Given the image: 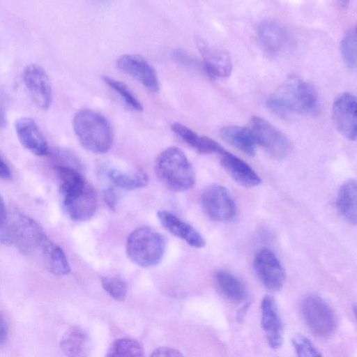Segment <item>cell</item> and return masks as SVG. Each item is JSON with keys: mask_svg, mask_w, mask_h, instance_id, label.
<instances>
[{"mask_svg": "<svg viewBox=\"0 0 357 357\" xmlns=\"http://www.w3.org/2000/svg\"><path fill=\"white\" fill-rule=\"evenodd\" d=\"M255 271L264 284L270 291L280 290L285 280L284 270L276 255L268 249H261L254 259Z\"/></svg>", "mask_w": 357, "mask_h": 357, "instance_id": "obj_10", "label": "cell"}, {"mask_svg": "<svg viewBox=\"0 0 357 357\" xmlns=\"http://www.w3.org/2000/svg\"><path fill=\"white\" fill-rule=\"evenodd\" d=\"M155 171L167 186L176 191L188 190L195 183L192 164L183 151L176 146L168 147L158 155Z\"/></svg>", "mask_w": 357, "mask_h": 357, "instance_id": "obj_3", "label": "cell"}, {"mask_svg": "<svg viewBox=\"0 0 357 357\" xmlns=\"http://www.w3.org/2000/svg\"><path fill=\"white\" fill-rule=\"evenodd\" d=\"M221 137L248 155H254L257 142L250 129L238 126H227L220 130Z\"/></svg>", "mask_w": 357, "mask_h": 357, "instance_id": "obj_22", "label": "cell"}, {"mask_svg": "<svg viewBox=\"0 0 357 357\" xmlns=\"http://www.w3.org/2000/svg\"><path fill=\"white\" fill-rule=\"evenodd\" d=\"M101 283L105 291L114 299L120 301L126 297L128 283L122 277H103Z\"/></svg>", "mask_w": 357, "mask_h": 357, "instance_id": "obj_30", "label": "cell"}, {"mask_svg": "<svg viewBox=\"0 0 357 357\" xmlns=\"http://www.w3.org/2000/svg\"><path fill=\"white\" fill-rule=\"evenodd\" d=\"M8 337V328L5 319L0 314V343H4Z\"/></svg>", "mask_w": 357, "mask_h": 357, "instance_id": "obj_36", "label": "cell"}, {"mask_svg": "<svg viewBox=\"0 0 357 357\" xmlns=\"http://www.w3.org/2000/svg\"><path fill=\"white\" fill-rule=\"evenodd\" d=\"M7 212L3 199L0 196V227L3 226L7 219Z\"/></svg>", "mask_w": 357, "mask_h": 357, "instance_id": "obj_37", "label": "cell"}, {"mask_svg": "<svg viewBox=\"0 0 357 357\" xmlns=\"http://www.w3.org/2000/svg\"><path fill=\"white\" fill-rule=\"evenodd\" d=\"M47 269L55 275H65L70 267L67 257L61 247L50 241H45L40 249Z\"/></svg>", "mask_w": 357, "mask_h": 357, "instance_id": "obj_23", "label": "cell"}, {"mask_svg": "<svg viewBox=\"0 0 357 357\" xmlns=\"http://www.w3.org/2000/svg\"><path fill=\"white\" fill-rule=\"evenodd\" d=\"M22 80L34 104L41 109H48L52 100V89L45 70L37 64H29L23 70Z\"/></svg>", "mask_w": 357, "mask_h": 357, "instance_id": "obj_9", "label": "cell"}, {"mask_svg": "<svg viewBox=\"0 0 357 357\" xmlns=\"http://www.w3.org/2000/svg\"><path fill=\"white\" fill-rule=\"evenodd\" d=\"M301 314L308 328L317 336L325 338L333 333L335 328L334 313L319 296L310 295L303 300Z\"/></svg>", "mask_w": 357, "mask_h": 357, "instance_id": "obj_6", "label": "cell"}, {"mask_svg": "<svg viewBox=\"0 0 357 357\" xmlns=\"http://www.w3.org/2000/svg\"><path fill=\"white\" fill-rule=\"evenodd\" d=\"M66 214L74 221L82 222L89 220L97 208V196L95 190L89 185L77 197L62 202Z\"/></svg>", "mask_w": 357, "mask_h": 357, "instance_id": "obj_18", "label": "cell"}, {"mask_svg": "<svg viewBox=\"0 0 357 357\" xmlns=\"http://www.w3.org/2000/svg\"><path fill=\"white\" fill-rule=\"evenodd\" d=\"M107 175L114 185L126 190L141 188L149 183V175L141 169L127 172L111 169L107 171Z\"/></svg>", "mask_w": 357, "mask_h": 357, "instance_id": "obj_25", "label": "cell"}, {"mask_svg": "<svg viewBox=\"0 0 357 357\" xmlns=\"http://www.w3.org/2000/svg\"><path fill=\"white\" fill-rule=\"evenodd\" d=\"M60 347L68 357H88L90 349L89 337L79 326H72L63 335Z\"/></svg>", "mask_w": 357, "mask_h": 357, "instance_id": "obj_21", "label": "cell"}, {"mask_svg": "<svg viewBox=\"0 0 357 357\" xmlns=\"http://www.w3.org/2000/svg\"><path fill=\"white\" fill-rule=\"evenodd\" d=\"M15 130L20 143L29 151L38 156L48 154L47 139L34 119L19 118L15 123Z\"/></svg>", "mask_w": 357, "mask_h": 357, "instance_id": "obj_13", "label": "cell"}, {"mask_svg": "<svg viewBox=\"0 0 357 357\" xmlns=\"http://www.w3.org/2000/svg\"><path fill=\"white\" fill-rule=\"evenodd\" d=\"M6 122L7 120L5 108L0 100V128H4Z\"/></svg>", "mask_w": 357, "mask_h": 357, "instance_id": "obj_38", "label": "cell"}, {"mask_svg": "<svg viewBox=\"0 0 357 357\" xmlns=\"http://www.w3.org/2000/svg\"><path fill=\"white\" fill-rule=\"evenodd\" d=\"M74 132L80 144L87 151L102 154L112 146L114 133L108 120L90 109L78 111L73 119Z\"/></svg>", "mask_w": 357, "mask_h": 357, "instance_id": "obj_2", "label": "cell"}, {"mask_svg": "<svg viewBox=\"0 0 357 357\" xmlns=\"http://www.w3.org/2000/svg\"><path fill=\"white\" fill-rule=\"evenodd\" d=\"M165 252V241L156 230L141 227L132 231L126 243V253L135 264L153 267L162 261Z\"/></svg>", "mask_w": 357, "mask_h": 357, "instance_id": "obj_4", "label": "cell"}, {"mask_svg": "<svg viewBox=\"0 0 357 357\" xmlns=\"http://www.w3.org/2000/svg\"><path fill=\"white\" fill-rule=\"evenodd\" d=\"M357 185L354 178L346 181L340 187L337 198V208L347 222L356 225L357 220Z\"/></svg>", "mask_w": 357, "mask_h": 357, "instance_id": "obj_24", "label": "cell"}, {"mask_svg": "<svg viewBox=\"0 0 357 357\" xmlns=\"http://www.w3.org/2000/svg\"><path fill=\"white\" fill-rule=\"evenodd\" d=\"M172 56L176 60L187 66H195L198 64V61L194 57L181 49H176L174 50Z\"/></svg>", "mask_w": 357, "mask_h": 357, "instance_id": "obj_33", "label": "cell"}, {"mask_svg": "<svg viewBox=\"0 0 357 357\" xmlns=\"http://www.w3.org/2000/svg\"><path fill=\"white\" fill-rule=\"evenodd\" d=\"M105 357H144V351L138 341L120 338L112 344Z\"/></svg>", "mask_w": 357, "mask_h": 357, "instance_id": "obj_27", "label": "cell"}, {"mask_svg": "<svg viewBox=\"0 0 357 357\" xmlns=\"http://www.w3.org/2000/svg\"><path fill=\"white\" fill-rule=\"evenodd\" d=\"M150 357H184L183 354L174 348L161 347L155 349Z\"/></svg>", "mask_w": 357, "mask_h": 357, "instance_id": "obj_32", "label": "cell"}, {"mask_svg": "<svg viewBox=\"0 0 357 357\" xmlns=\"http://www.w3.org/2000/svg\"><path fill=\"white\" fill-rule=\"evenodd\" d=\"M356 99L350 93H342L335 100L332 115L337 130L349 140L356 139Z\"/></svg>", "mask_w": 357, "mask_h": 357, "instance_id": "obj_12", "label": "cell"}, {"mask_svg": "<svg viewBox=\"0 0 357 357\" xmlns=\"http://www.w3.org/2000/svg\"><path fill=\"white\" fill-rule=\"evenodd\" d=\"M202 208L205 214L217 222H229L236 214V206L229 190L224 186L213 185L203 192Z\"/></svg>", "mask_w": 357, "mask_h": 357, "instance_id": "obj_8", "label": "cell"}, {"mask_svg": "<svg viewBox=\"0 0 357 357\" xmlns=\"http://www.w3.org/2000/svg\"><path fill=\"white\" fill-rule=\"evenodd\" d=\"M214 278L219 289L229 299L241 302L245 298L244 284L232 273L225 270H220L215 273Z\"/></svg>", "mask_w": 357, "mask_h": 357, "instance_id": "obj_26", "label": "cell"}, {"mask_svg": "<svg viewBox=\"0 0 357 357\" xmlns=\"http://www.w3.org/2000/svg\"><path fill=\"white\" fill-rule=\"evenodd\" d=\"M257 35L262 48L271 54L283 51L289 39L284 27L273 21L262 22L257 29Z\"/></svg>", "mask_w": 357, "mask_h": 357, "instance_id": "obj_19", "label": "cell"}, {"mask_svg": "<svg viewBox=\"0 0 357 357\" xmlns=\"http://www.w3.org/2000/svg\"><path fill=\"white\" fill-rule=\"evenodd\" d=\"M11 172L9 166L0 154V178L8 180L11 178Z\"/></svg>", "mask_w": 357, "mask_h": 357, "instance_id": "obj_35", "label": "cell"}, {"mask_svg": "<svg viewBox=\"0 0 357 357\" xmlns=\"http://www.w3.org/2000/svg\"><path fill=\"white\" fill-rule=\"evenodd\" d=\"M250 130L257 144L260 145L276 160L286 158L291 151V144L287 136L266 119L252 116Z\"/></svg>", "mask_w": 357, "mask_h": 357, "instance_id": "obj_7", "label": "cell"}, {"mask_svg": "<svg viewBox=\"0 0 357 357\" xmlns=\"http://www.w3.org/2000/svg\"><path fill=\"white\" fill-rule=\"evenodd\" d=\"M117 68L137 80L141 84L152 92L160 89V82L153 67L142 56L127 54L116 61Z\"/></svg>", "mask_w": 357, "mask_h": 357, "instance_id": "obj_11", "label": "cell"}, {"mask_svg": "<svg viewBox=\"0 0 357 357\" xmlns=\"http://www.w3.org/2000/svg\"><path fill=\"white\" fill-rule=\"evenodd\" d=\"M342 58L347 66L354 69L356 66V30L350 29L344 34L340 44Z\"/></svg>", "mask_w": 357, "mask_h": 357, "instance_id": "obj_29", "label": "cell"}, {"mask_svg": "<svg viewBox=\"0 0 357 357\" xmlns=\"http://www.w3.org/2000/svg\"><path fill=\"white\" fill-rule=\"evenodd\" d=\"M266 105L275 115L287 119L294 114L314 112L318 106L317 93L307 82L291 79L268 98Z\"/></svg>", "mask_w": 357, "mask_h": 357, "instance_id": "obj_1", "label": "cell"}, {"mask_svg": "<svg viewBox=\"0 0 357 357\" xmlns=\"http://www.w3.org/2000/svg\"><path fill=\"white\" fill-rule=\"evenodd\" d=\"M6 245H14L23 254L40 250L47 238L41 227L31 217L18 211L7 216L4 225Z\"/></svg>", "mask_w": 357, "mask_h": 357, "instance_id": "obj_5", "label": "cell"}, {"mask_svg": "<svg viewBox=\"0 0 357 357\" xmlns=\"http://www.w3.org/2000/svg\"><path fill=\"white\" fill-rule=\"evenodd\" d=\"M157 216L161 225L168 231L190 246L197 248L205 246L206 241L199 231L174 214L166 210H160L158 211Z\"/></svg>", "mask_w": 357, "mask_h": 357, "instance_id": "obj_16", "label": "cell"}, {"mask_svg": "<svg viewBox=\"0 0 357 357\" xmlns=\"http://www.w3.org/2000/svg\"><path fill=\"white\" fill-rule=\"evenodd\" d=\"M103 198L107 206L113 211L115 210L118 204L119 197L112 187L105 189L103 191Z\"/></svg>", "mask_w": 357, "mask_h": 357, "instance_id": "obj_34", "label": "cell"}, {"mask_svg": "<svg viewBox=\"0 0 357 357\" xmlns=\"http://www.w3.org/2000/svg\"><path fill=\"white\" fill-rule=\"evenodd\" d=\"M292 344L297 357H322L313 343L303 335H296Z\"/></svg>", "mask_w": 357, "mask_h": 357, "instance_id": "obj_31", "label": "cell"}, {"mask_svg": "<svg viewBox=\"0 0 357 357\" xmlns=\"http://www.w3.org/2000/svg\"><path fill=\"white\" fill-rule=\"evenodd\" d=\"M102 80L122 98L128 107L135 111L143 110L142 104L124 83L108 76H103Z\"/></svg>", "mask_w": 357, "mask_h": 357, "instance_id": "obj_28", "label": "cell"}, {"mask_svg": "<svg viewBox=\"0 0 357 357\" xmlns=\"http://www.w3.org/2000/svg\"><path fill=\"white\" fill-rule=\"evenodd\" d=\"M260 309L261 327L268 344L273 349H278L282 343L283 330L274 298L265 296L261 300Z\"/></svg>", "mask_w": 357, "mask_h": 357, "instance_id": "obj_14", "label": "cell"}, {"mask_svg": "<svg viewBox=\"0 0 357 357\" xmlns=\"http://www.w3.org/2000/svg\"><path fill=\"white\" fill-rule=\"evenodd\" d=\"M173 132L185 143L202 154H220L225 149L217 142L206 136L198 135L186 126L175 122L171 126Z\"/></svg>", "mask_w": 357, "mask_h": 357, "instance_id": "obj_20", "label": "cell"}, {"mask_svg": "<svg viewBox=\"0 0 357 357\" xmlns=\"http://www.w3.org/2000/svg\"><path fill=\"white\" fill-rule=\"evenodd\" d=\"M220 155L222 167L236 183L248 188L257 186L261 183L259 175L242 159L226 150Z\"/></svg>", "mask_w": 357, "mask_h": 357, "instance_id": "obj_17", "label": "cell"}, {"mask_svg": "<svg viewBox=\"0 0 357 357\" xmlns=\"http://www.w3.org/2000/svg\"><path fill=\"white\" fill-rule=\"evenodd\" d=\"M197 47L203 58V68L212 78L227 77L231 71V61L229 54L197 40Z\"/></svg>", "mask_w": 357, "mask_h": 357, "instance_id": "obj_15", "label": "cell"}]
</instances>
